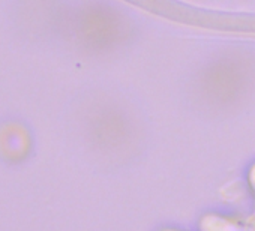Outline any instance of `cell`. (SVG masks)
I'll list each match as a JSON object with an SVG mask.
<instances>
[{"label":"cell","instance_id":"1","mask_svg":"<svg viewBox=\"0 0 255 231\" xmlns=\"http://www.w3.org/2000/svg\"><path fill=\"white\" fill-rule=\"evenodd\" d=\"M197 231H245L243 221L221 212H206L197 224Z\"/></svg>","mask_w":255,"mask_h":231},{"label":"cell","instance_id":"4","mask_svg":"<svg viewBox=\"0 0 255 231\" xmlns=\"http://www.w3.org/2000/svg\"><path fill=\"white\" fill-rule=\"evenodd\" d=\"M161 231H180V230H176V228H164Z\"/></svg>","mask_w":255,"mask_h":231},{"label":"cell","instance_id":"3","mask_svg":"<svg viewBox=\"0 0 255 231\" xmlns=\"http://www.w3.org/2000/svg\"><path fill=\"white\" fill-rule=\"evenodd\" d=\"M243 230L245 231H255V212L248 215L243 219Z\"/></svg>","mask_w":255,"mask_h":231},{"label":"cell","instance_id":"2","mask_svg":"<svg viewBox=\"0 0 255 231\" xmlns=\"http://www.w3.org/2000/svg\"><path fill=\"white\" fill-rule=\"evenodd\" d=\"M246 183H248V188L255 194V162H252L251 167L248 168V173H246Z\"/></svg>","mask_w":255,"mask_h":231}]
</instances>
